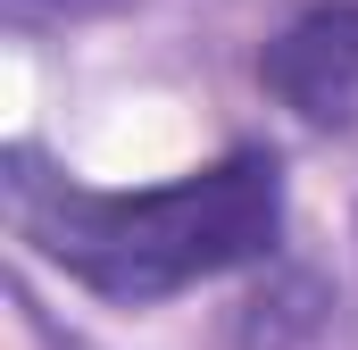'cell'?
Returning <instances> with one entry per match:
<instances>
[{"label": "cell", "mask_w": 358, "mask_h": 350, "mask_svg": "<svg viewBox=\"0 0 358 350\" xmlns=\"http://www.w3.org/2000/svg\"><path fill=\"white\" fill-rule=\"evenodd\" d=\"M259 84L308 125L358 117V0L308 8L300 25H283L267 42V59H259Z\"/></svg>", "instance_id": "cell-2"}, {"label": "cell", "mask_w": 358, "mask_h": 350, "mask_svg": "<svg viewBox=\"0 0 358 350\" xmlns=\"http://www.w3.org/2000/svg\"><path fill=\"white\" fill-rule=\"evenodd\" d=\"M8 217L25 251L117 309L176 300L192 284H217L234 267H259L283 242V167L267 150H234L217 167H192L176 183L100 192L59 167L8 159Z\"/></svg>", "instance_id": "cell-1"}, {"label": "cell", "mask_w": 358, "mask_h": 350, "mask_svg": "<svg viewBox=\"0 0 358 350\" xmlns=\"http://www.w3.org/2000/svg\"><path fill=\"white\" fill-rule=\"evenodd\" d=\"M59 8H76V0H59Z\"/></svg>", "instance_id": "cell-3"}]
</instances>
